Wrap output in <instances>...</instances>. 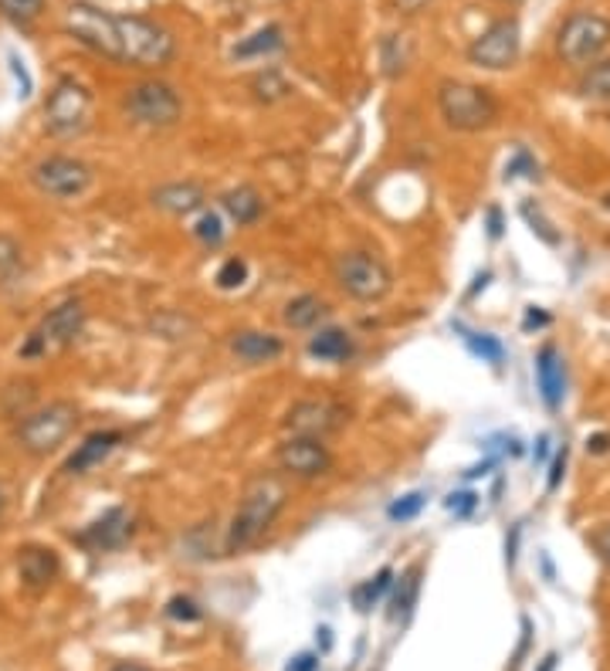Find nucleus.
Wrapping results in <instances>:
<instances>
[{
  "instance_id": "8",
  "label": "nucleus",
  "mask_w": 610,
  "mask_h": 671,
  "mask_svg": "<svg viewBox=\"0 0 610 671\" xmlns=\"http://www.w3.org/2000/svg\"><path fill=\"white\" fill-rule=\"evenodd\" d=\"M65 31L86 45L89 51L102 54L109 62H123V38H119V17L96 4H72L65 11Z\"/></svg>"
},
{
  "instance_id": "7",
  "label": "nucleus",
  "mask_w": 610,
  "mask_h": 671,
  "mask_svg": "<svg viewBox=\"0 0 610 671\" xmlns=\"http://www.w3.org/2000/svg\"><path fill=\"white\" fill-rule=\"evenodd\" d=\"M607 45H610V17L597 11L570 14L557 35V54L573 68H587L590 62H597Z\"/></svg>"
},
{
  "instance_id": "21",
  "label": "nucleus",
  "mask_w": 610,
  "mask_h": 671,
  "mask_svg": "<svg viewBox=\"0 0 610 671\" xmlns=\"http://www.w3.org/2000/svg\"><path fill=\"white\" fill-rule=\"evenodd\" d=\"M220 207H225V214L238 224V228H247V224H255L265 214V201L252 183H241V187L228 190L225 198H220Z\"/></svg>"
},
{
  "instance_id": "38",
  "label": "nucleus",
  "mask_w": 610,
  "mask_h": 671,
  "mask_svg": "<svg viewBox=\"0 0 610 671\" xmlns=\"http://www.w3.org/2000/svg\"><path fill=\"white\" fill-rule=\"evenodd\" d=\"M166 618H174V621H201L204 610H201V604L193 600V597H174L170 604H166Z\"/></svg>"
},
{
  "instance_id": "28",
  "label": "nucleus",
  "mask_w": 610,
  "mask_h": 671,
  "mask_svg": "<svg viewBox=\"0 0 610 671\" xmlns=\"http://www.w3.org/2000/svg\"><path fill=\"white\" fill-rule=\"evenodd\" d=\"M418 591H421V570L418 567H414L410 573H404L401 577V583H397V591H394V610H391V618L397 621H404L407 618V613L414 610V600H418Z\"/></svg>"
},
{
  "instance_id": "42",
  "label": "nucleus",
  "mask_w": 610,
  "mask_h": 671,
  "mask_svg": "<svg viewBox=\"0 0 610 671\" xmlns=\"http://www.w3.org/2000/svg\"><path fill=\"white\" fill-rule=\"evenodd\" d=\"M530 637H533V624H530V621H522V641H519V648H516V655H512L509 671H519V664H522L525 651H530Z\"/></svg>"
},
{
  "instance_id": "27",
  "label": "nucleus",
  "mask_w": 610,
  "mask_h": 671,
  "mask_svg": "<svg viewBox=\"0 0 610 671\" xmlns=\"http://www.w3.org/2000/svg\"><path fill=\"white\" fill-rule=\"evenodd\" d=\"M394 586V570L391 567H383L373 580H367V583H359L356 591H353V604L359 607V610H370V607H377L380 604V597L391 591Z\"/></svg>"
},
{
  "instance_id": "12",
  "label": "nucleus",
  "mask_w": 610,
  "mask_h": 671,
  "mask_svg": "<svg viewBox=\"0 0 610 671\" xmlns=\"http://www.w3.org/2000/svg\"><path fill=\"white\" fill-rule=\"evenodd\" d=\"M31 180H35V187L45 193V198L75 201V198H81V193L92 187V166L75 160V156L54 153V156H48V160H41L35 166Z\"/></svg>"
},
{
  "instance_id": "9",
  "label": "nucleus",
  "mask_w": 610,
  "mask_h": 671,
  "mask_svg": "<svg viewBox=\"0 0 610 671\" xmlns=\"http://www.w3.org/2000/svg\"><path fill=\"white\" fill-rule=\"evenodd\" d=\"M92 119V96L78 78H59L45 102V126L51 136L72 139Z\"/></svg>"
},
{
  "instance_id": "5",
  "label": "nucleus",
  "mask_w": 610,
  "mask_h": 671,
  "mask_svg": "<svg viewBox=\"0 0 610 671\" xmlns=\"http://www.w3.org/2000/svg\"><path fill=\"white\" fill-rule=\"evenodd\" d=\"M78 425V407L68 401H51L38 410L21 414L17 425V444L27 455H48L59 444L68 441V434Z\"/></svg>"
},
{
  "instance_id": "16",
  "label": "nucleus",
  "mask_w": 610,
  "mask_h": 671,
  "mask_svg": "<svg viewBox=\"0 0 610 671\" xmlns=\"http://www.w3.org/2000/svg\"><path fill=\"white\" fill-rule=\"evenodd\" d=\"M536 387L549 410H557L567 394V363L557 346H543L536 353Z\"/></svg>"
},
{
  "instance_id": "37",
  "label": "nucleus",
  "mask_w": 610,
  "mask_h": 671,
  "mask_svg": "<svg viewBox=\"0 0 610 671\" xmlns=\"http://www.w3.org/2000/svg\"><path fill=\"white\" fill-rule=\"evenodd\" d=\"M516 177H530V180L539 177V163L530 156V150H516L512 160L506 163V180H516Z\"/></svg>"
},
{
  "instance_id": "3",
  "label": "nucleus",
  "mask_w": 610,
  "mask_h": 671,
  "mask_svg": "<svg viewBox=\"0 0 610 671\" xmlns=\"http://www.w3.org/2000/svg\"><path fill=\"white\" fill-rule=\"evenodd\" d=\"M123 38V65L132 68H166L177 54V38L163 24L140 14H116Z\"/></svg>"
},
{
  "instance_id": "20",
  "label": "nucleus",
  "mask_w": 610,
  "mask_h": 671,
  "mask_svg": "<svg viewBox=\"0 0 610 671\" xmlns=\"http://www.w3.org/2000/svg\"><path fill=\"white\" fill-rule=\"evenodd\" d=\"M231 350L244 363H271V359L282 356V340L271 332H262V329H244L231 340Z\"/></svg>"
},
{
  "instance_id": "50",
  "label": "nucleus",
  "mask_w": 610,
  "mask_h": 671,
  "mask_svg": "<svg viewBox=\"0 0 610 671\" xmlns=\"http://www.w3.org/2000/svg\"><path fill=\"white\" fill-rule=\"evenodd\" d=\"M557 661H560L557 655H546V661H543V668H539V671H557Z\"/></svg>"
},
{
  "instance_id": "51",
  "label": "nucleus",
  "mask_w": 610,
  "mask_h": 671,
  "mask_svg": "<svg viewBox=\"0 0 610 671\" xmlns=\"http://www.w3.org/2000/svg\"><path fill=\"white\" fill-rule=\"evenodd\" d=\"M113 671H150V668H143V664H132V661H126V664H116Z\"/></svg>"
},
{
  "instance_id": "47",
  "label": "nucleus",
  "mask_w": 610,
  "mask_h": 671,
  "mask_svg": "<svg viewBox=\"0 0 610 671\" xmlns=\"http://www.w3.org/2000/svg\"><path fill=\"white\" fill-rule=\"evenodd\" d=\"M522 326H525V329H533V326H536V329H543V326H549V316H546L543 309H536V305H533V309L525 313V322H522Z\"/></svg>"
},
{
  "instance_id": "25",
  "label": "nucleus",
  "mask_w": 610,
  "mask_h": 671,
  "mask_svg": "<svg viewBox=\"0 0 610 671\" xmlns=\"http://www.w3.org/2000/svg\"><path fill=\"white\" fill-rule=\"evenodd\" d=\"M576 92L584 96V99H610V59H603V62H594L587 72H584V78L576 81Z\"/></svg>"
},
{
  "instance_id": "24",
  "label": "nucleus",
  "mask_w": 610,
  "mask_h": 671,
  "mask_svg": "<svg viewBox=\"0 0 610 671\" xmlns=\"http://www.w3.org/2000/svg\"><path fill=\"white\" fill-rule=\"evenodd\" d=\"M285 45L282 38V27L279 24H268V27H258L255 35H247L238 48H234V59L247 62V59H265V54L279 51Z\"/></svg>"
},
{
  "instance_id": "40",
  "label": "nucleus",
  "mask_w": 610,
  "mask_h": 671,
  "mask_svg": "<svg viewBox=\"0 0 610 671\" xmlns=\"http://www.w3.org/2000/svg\"><path fill=\"white\" fill-rule=\"evenodd\" d=\"M567 458H570V447L563 444L560 452H557V458H552V465H549V479H546V489H549V492L560 489L563 474H567Z\"/></svg>"
},
{
  "instance_id": "30",
  "label": "nucleus",
  "mask_w": 610,
  "mask_h": 671,
  "mask_svg": "<svg viewBox=\"0 0 610 671\" xmlns=\"http://www.w3.org/2000/svg\"><path fill=\"white\" fill-rule=\"evenodd\" d=\"M380 51H383L386 75H401L407 68V62H410V41H407V35H386Z\"/></svg>"
},
{
  "instance_id": "33",
  "label": "nucleus",
  "mask_w": 610,
  "mask_h": 671,
  "mask_svg": "<svg viewBox=\"0 0 610 671\" xmlns=\"http://www.w3.org/2000/svg\"><path fill=\"white\" fill-rule=\"evenodd\" d=\"M45 11V0H0V14L14 24H31Z\"/></svg>"
},
{
  "instance_id": "26",
  "label": "nucleus",
  "mask_w": 610,
  "mask_h": 671,
  "mask_svg": "<svg viewBox=\"0 0 610 671\" xmlns=\"http://www.w3.org/2000/svg\"><path fill=\"white\" fill-rule=\"evenodd\" d=\"M458 332H461V340H465V346L475 353L482 363H503L506 359V346L495 340V336H488V332H471V329H465V326H458Z\"/></svg>"
},
{
  "instance_id": "4",
  "label": "nucleus",
  "mask_w": 610,
  "mask_h": 671,
  "mask_svg": "<svg viewBox=\"0 0 610 671\" xmlns=\"http://www.w3.org/2000/svg\"><path fill=\"white\" fill-rule=\"evenodd\" d=\"M81 329H86V305L75 302V299L62 302L24 336V343L17 346V356L21 359H45L51 353H62L78 340Z\"/></svg>"
},
{
  "instance_id": "39",
  "label": "nucleus",
  "mask_w": 610,
  "mask_h": 671,
  "mask_svg": "<svg viewBox=\"0 0 610 671\" xmlns=\"http://www.w3.org/2000/svg\"><path fill=\"white\" fill-rule=\"evenodd\" d=\"M475 506H479V495H475V492H452V495L445 498V509L455 512V516L475 512Z\"/></svg>"
},
{
  "instance_id": "41",
  "label": "nucleus",
  "mask_w": 610,
  "mask_h": 671,
  "mask_svg": "<svg viewBox=\"0 0 610 671\" xmlns=\"http://www.w3.org/2000/svg\"><path fill=\"white\" fill-rule=\"evenodd\" d=\"M590 546L600 553V559H607V564H610V522H603L597 533L590 536Z\"/></svg>"
},
{
  "instance_id": "52",
  "label": "nucleus",
  "mask_w": 610,
  "mask_h": 671,
  "mask_svg": "<svg viewBox=\"0 0 610 671\" xmlns=\"http://www.w3.org/2000/svg\"><path fill=\"white\" fill-rule=\"evenodd\" d=\"M603 211H610V190L603 193Z\"/></svg>"
},
{
  "instance_id": "22",
  "label": "nucleus",
  "mask_w": 610,
  "mask_h": 671,
  "mask_svg": "<svg viewBox=\"0 0 610 671\" xmlns=\"http://www.w3.org/2000/svg\"><path fill=\"white\" fill-rule=\"evenodd\" d=\"M309 356H316L322 363H343L353 356V336L340 326L319 329L309 340Z\"/></svg>"
},
{
  "instance_id": "1",
  "label": "nucleus",
  "mask_w": 610,
  "mask_h": 671,
  "mask_svg": "<svg viewBox=\"0 0 610 671\" xmlns=\"http://www.w3.org/2000/svg\"><path fill=\"white\" fill-rule=\"evenodd\" d=\"M285 502H289V485L279 479V474H255V479L244 485L241 506H238V512L228 526L225 549L231 556L252 549L275 526V519L282 516Z\"/></svg>"
},
{
  "instance_id": "43",
  "label": "nucleus",
  "mask_w": 610,
  "mask_h": 671,
  "mask_svg": "<svg viewBox=\"0 0 610 671\" xmlns=\"http://www.w3.org/2000/svg\"><path fill=\"white\" fill-rule=\"evenodd\" d=\"M519 536H522V529L512 526V533L506 536V564H509V570L516 567V556H519V553H516V549H519Z\"/></svg>"
},
{
  "instance_id": "53",
  "label": "nucleus",
  "mask_w": 610,
  "mask_h": 671,
  "mask_svg": "<svg viewBox=\"0 0 610 671\" xmlns=\"http://www.w3.org/2000/svg\"><path fill=\"white\" fill-rule=\"evenodd\" d=\"M0 516H4V489H0Z\"/></svg>"
},
{
  "instance_id": "6",
  "label": "nucleus",
  "mask_w": 610,
  "mask_h": 671,
  "mask_svg": "<svg viewBox=\"0 0 610 671\" xmlns=\"http://www.w3.org/2000/svg\"><path fill=\"white\" fill-rule=\"evenodd\" d=\"M336 286L356 302H380L394 289V271L373 251H343L336 258Z\"/></svg>"
},
{
  "instance_id": "10",
  "label": "nucleus",
  "mask_w": 610,
  "mask_h": 671,
  "mask_svg": "<svg viewBox=\"0 0 610 671\" xmlns=\"http://www.w3.org/2000/svg\"><path fill=\"white\" fill-rule=\"evenodd\" d=\"M126 112L132 116V123L140 126H153V129H166L180 119L183 102L177 96L174 86H166L160 78H143L136 86L126 89Z\"/></svg>"
},
{
  "instance_id": "29",
  "label": "nucleus",
  "mask_w": 610,
  "mask_h": 671,
  "mask_svg": "<svg viewBox=\"0 0 610 671\" xmlns=\"http://www.w3.org/2000/svg\"><path fill=\"white\" fill-rule=\"evenodd\" d=\"M24 275V251L14 238L0 235V286H11Z\"/></svg>"
},
{
  "instance_id": "35",
  "label": "nucleus",
  "mask_w": 610,
  "mask_h": 671,
  "mask_svg": "<svg viewBox=\"0 0 610 671\" xmlns=\"http://www.w3.org/2000/svg\"><path fill=\"white\" fill-rule=\"evenodd\" d=\"M247 282V262L244 258H228L225 265L217 268V289L234 292Z\"/></svg>"
},
{
  "instance_id": "44",
  "label": "nucleus",
  "mask_w": 610,
  "mask_h": 671,
  "mask_svg": "<svg viewBox=\"0 0 610 671\" xmlns=\"http://www.w3.org/2000/svg\"><path fill=\"white\" fill-rule=\"evenodd\" d=\"M431 0H394V11L397 14H421Z\"/></svg>"
},
{
  "instance_id": "15",
  "label": "nucleus",
  "mask_w": 610,
  "mask_h": 671,
  "mask_svg": "<svg viewBox=\"0 0 610 671\" xmlns=\"http://www.w3.org/2000/svg\"><path fill=\"white\" fill-rule=\"evenodd\" d=\"M132 536V516L126 509H105L96 522H89L81 533L75 536L78 546H86L92 553H109V549H119L126 546Z\"/></svg>"
},
{
  "instance_id": "31",
  "label": "nucleus",
  "mask_w": 610,
  "mask_h": 671,
  "mask_svg": "<svg viewBox=\"0 0 610 671\" xmlns=\"http://www.w3.org/2000/svg\"><path fill=\"white\" fill-rule=\"evenodd\" d=\"M252 92H255V99H262V102H275V99H285L289 96V81L279 75V72H262V75H255L252 78Z\"/></svg>"
},
{
  "instance_id": "13",
  "label": "nucleus",
  "mask_w": 610,
  "mask_h": 671,
  "mask_svg": "<svg viewBox=\"0 0 610 671\" xmlns=\"http://www.w3.org/2000/svg\"><path fill=\"white\" fill-rule=\"evenodd\" d=\"M350 421V410L332 401V397H305L289 407L285 414V431L302 434V438H326L340 431Z\"/></svg>"
},
{
  "instance_id": "23",
  "label": "nucleus",
  "mask_w": 610,
  "mask_h": 671,
  "mask_svg": "<svg viewBox=\"0 0 610 671\" xmlns=\"http://www.w3.org/2000/svg\"><path fill=\"white\" fill-rule=\"evenodd\" d=\"M326 313H329L326 302L319 295H313V292H305V295H295V299L285 302L282 319H285L289 329H313V326H319V319Z\"/></svg>"
},
{
  "instance_id": "14",
  "label": "nucleus",
  "mask_w": 610,
  "mask_h": 671,
  "mask_svg": "<svg viewBox=\"0 0 610 671\" xmlns=\"http://www.w3.org/2000/svg\"><path fill=\"white\" fill-rule=\"evenodd\" d=\"M275 461H279V468L292 474V479H319V474L332 468V452L322 444V438L292 434L279 444Z\"/></svg>"
},
{
  "instance_id": "45",
  "label": "nucleus",
  "mask_w": 610,
  "mask_h": 671,
  "mask_svg": "<svg viewBox=\"0 0 610 671\" xmlns=\"http://www.w3.org/2000/svg\"><path fill=\"white\" fill-rule=\"evenodd\" d=\"M587 452H590V455H607V452H610V434H594V438H587Z\"/></svg>"
},
{
  "instance_id": "54",
  "label": "nucleus",
  "mask_w": 610,
  "mask_h": 671,
  "mask_svg": "<svg viewBox=\"0 0 610 671\" xmlns=\"http://www.w3.org/2000/svg\"><path fill=\"white\" fill-rule=\"evenodd\" d=\"M498 4H519V0H498Z\"/></svg>"
},
{
  "instance_id": "18",
  "label": "nucleus",
  "mask_w": 610,
  "mask_h": 671,
  "mask_svg": "<svg viewBox=\"0 0 610 671\" xmlns=\"http://www.w3.org/2000/svg\"><path fill=\"white\" fill-rule=\"evenodd\" d=\"M59 570H62L59 553L48 546H24L17 553V573L31 591H45V586L59 577Z\"/></svg>"
},
{
  "instance_id": "32",
  "label": "nucleus",
  "mask_w": 610,
  "mask_h": 671,
  "mask_svg": "<svg viewBox=\"0 0 610 671\" xmlns=\"http://www.w3.org/2000/svg\"><path fill=\"white\" fill-rule=\"evenodd\" d=\"M193 238H198L201 244H207V248H217L220 241H225V220H220V214L217 211H204L201 217H198V224H193Z\"/></svg>"
},
{
  "instance_id": "36",
  "label": "nucleus",
  "mask_w": 610,
  "mask_h": 671,
  "mask_svg": "<svg viewBox=\"0 0 610 671\" xmlns=\"http://www.w3.org/2000/svg\"><path fill=\"white\" fill-rule=\"evenodd\" d=\"M424 502H428V495H424V492H410V495L397 498L394 506L386 509V516H391L394 522H407V519H414V516H418V512L424 509Z\"/></svg>"
},
{
  "instance_id": "19",
  "label": "nucleus",
  "mask_w": 610,
  "mask_h": 671,
  "mask_svg": "<svg viewBox=\"0 0 610 671\" xmlns=\"http://www.w3.org/2000/svg\"><path fill=\"white\" fill-rule=\"evenodd\" d=\"M119 444H123V431H96V434H89L86 441L75 447L65 468H68L72 474H86V471L99 468L109 455L116 452Z\"/></svg>"
},
{
  "instance_id": "2",
  "label": "nucleus",
  "mask_w": 610,
  "mask_h": 671,
  "mask_svg": "<svg viewBox=\"0 0 610 671\" xmlns=\"http://www.w3.org/2000/svg\"><path fill=\"white\" fill-rule=\"evenodd\" d=\"M437 112H441V119H445V126L455 132H482L495 126L498 102L485 86H479V81L448 78L437 86Z\"/></svg>"
},
{
  "instance_id": "46",
  "label": "nucleus",
  "mask_w": 610,
  "mask_h": 671,
  "mask_svg": "<svg viewBox=\"0 0 610 671\" xmlns=\"http://www.w3.org/2000/svg\"><path fill=\"white\" fill-rule=\"evenodd\" d=\"M319 668V658L316 655H298L285 671H316Z\"/></svg>"
},
{
  "instance_id": "34",
  "label": "nucleus",
  "mask_w": 610,
  "mask_h": 671,
  "mask_svg": "<svg viewBox=\"0 0 610 671\" xmlns=\"http://www.w3.org/2000/svg\"><path fill=\"white\" fill-rule=\"evenodd\" d=\"M522 217H525V224H530L533 235H536L539 241H546L549 248H557V244H560V231H552V224L543 217L539 207H533L530 201H525V204H522Z\"/></svg>"
},
{
  "instance_id": "49",
  "label": "nucleus",
  "mask_w": 610,
  "mask_h": 671,
  "mask_svg": "<svg viewBox=\"0 0 610 671\" xmlns=\"http://www.w3.org/2000/svg\"><path fill=\"white\" fill-rule=\"evenodd\" d=\"M546 455H549V438H546V434H543V438H539V441H536V458H539V461H543V458H546Z\"/></svg>"
},
{
  "instance_id": "48",
  "label": "nucleus",
  "mask_w": 610,
  "mask_h": 671,
  "mask_svg": "<svg viewBox=\"0 0 610 671\" xmlns=\"http://www.w3.org/2000/svg\"><path fill=\"white\" fill-rule=\"evenodd\" d=\"M503 235V214H498V207L488 211V238H498Z\"/></svg>"
},
{
  "instance_id": "11",
  "label": "nucleus",
  "mask_w": 610,
  "mask_h": 671,
  "mask_svg": "<svg viewBox=\"0 0 610 671\" xmlns=\"http://www.w3.org/2000/svg\"><path fill=\"white\" fill-rule=\"evenodd\" d=\"M522 31L516 17H503L488 24L485 31L468 45V62L485 72H506L519 62Z\"/></svg>"
},
{
  "instance_id": "17",
  "label": "nucleus",
  "mask_w": 610,
  "mask_h": 671,
  "mask_svg": "<svg viewBox=\"0 0 610 671\" xmlns=\"http://www.w3.org/2000/svg\"><path fill=\"white\" fill-rule=\"evenodd\" d=\"M150 201H153V207L174 214V217H190V214L204 211L207 193H204L201 183H193V180H174V183L156 187Z\"/></svg>"
}]
</instances>
